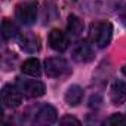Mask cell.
Returning <instances> with one entry per match:
<instances>
[{
  "label": "cell",
  "mask_w": 126,
  "mask_h": 126,
  "mask_svg": "<svg viewBox=\"0 0 126 126\" xmlns=\"http://www.w3.org/2000/svg\"><path fill=\"white\" fill-rule=\"evenodd\" d=\"M105 123H107V125H126V117H125L123 114L116 113V114L110 116V117L105 120Z\"/></svg>",
  "instance_id": "16"
},
{
  "label": "cell",
  "mask_w": 126,
  "mask_h": 126,
  "mask_svg": "<svg viewBox=\"0 0 126 126\" xmlns=\"http://www.w3.org/2000/svg\"><path fill=\"white\" fill-rule=\"evenodd\" d=\"M2 36L5 40H9V39H14L18 36V27L9 21V19H5L3 24H2Z\"/></svg>",
  "instance_id": "15"
},
{
  "label": "cell",
  "mask_w": 126,
  "mask_h": 126,
  "mask_svg": "<svg viewBox=\"0 0 126 126\" xmlns=\"http://www.w3.org/2000/svg\"><path fill=\"white\" fill-rule=\"evenodd\" d=\"M15 18L22 25H33L37 21V2L36 0H25L19 3L15 9Z\"/></svg>",
  "instance_id": "2"
},
{
  "label": "cell",
  "mask_w": 126,
  "mask_h": 126,
  "mask_svg": "<svg viewBox=\"0 0 126 126\" xmlns=\"http://www.w3.org/2000/svg\"><path fill=\"white\" fill-rule=\"evenodd\" d=\"M16 86L21 89V92L25 96H30V98L43 96L45 92H46L45 83L40 82V80H36V79H21V77H18L16 79Z\"/></svg>",
  "instance_id": "4"
},
{
  "label": "cell",
  "mask_w": 126,
  "mask_h": 126,
  "mask_svg": "<svg viewBox=\"0 0 126 126\" xmlns=\"http://www.w3.org/2000/svg\"><path fill=\"white\" fill-rule=\"evenodd\" d=\"M122 73H123V74H125V76H126V65H125V67H123V68H122Z\"/></svg>",
  "instance_id": "19"
},
{
  "label": "cell",
  "mask_w": 126,
  "mask_h": 126,
  "mask_svg": "<svg viewBox=\"0 0 126 126\" xmlns=\"http://www.w3.org/2000/svg\"><path fill=\"white\" fill-rule=\"evenodd\" d=\"M73 59L77 62H89L94 59V50L88 42H79L73 49Z\"/></svg>",
  "instance_id": "10"
},
{
  "label": "cell",
  "mask_w": 126,
  "mask_h": 126,
  "mask_svg": "<svg viewBox=\"0 0 126 126\" xmlns=\"http://www.w3.org/2000/svg\"><path fill=\"white\" fill-rule=\"evenodd\" d=\"M22 92L18 86H12V85H5L2 89V101L5 107L9 108H15L18 105H21L22 102Z\"/></svg>",
  "instance_id": "6"
},
{
  "label": "cell",
  "mask_w": 126,
  "mask_h": 126,
  "mask_svg": "<svg viewBox=\"0 0 126 126\" xmlns=\"http://www.w3.org/2000/svg\"><path fill=\"white\" fill-rule=\"evenodd\" d=\"M47 42H49V46L56 52H65L68 49V37L59 28L50 30V33L47 36Z\"/></svg>",
  "instance_id": "7"
},
{
  "label": "cell",
  "mask_w": 126,
  "mask_h": 126,
  "mask_svg": "<svg viewBox=\"0 0 126 126\" xmlns=\"http://www.w3.org/2000/svg\"><path fill=\"white\" fill-rule=\"evenodd\" d=\"M83 30H85L83 21L79 16H76V15H70L68 22H67V31H68V34L76 39V37H80L82 36Z\"/></svg>",
  "instance_id": "14"
},
{
  "label": "cell",
  "mask_w": 126,
  "mask_h": 126,
  "mask_svg": "<svg viewBox=\"0 0 126 126\" xmlns=\"http://www.w3.org/2000/svg\"><path fill=\"white\" fill-rule=\"evenodd\" d=\"M86 6L94 14H113L126 8V0H88Z\"/></svg>",
  "instance_id": "3"
},
{
  "label": "cell",
  "mask_w": 126,
  "mask_h": 126,
  "mask_svg": "<svg viewBox=\"0 0 126 126\" xmlns=\"http://www.w3.org/2000/svg\"><path fill=\"white\" fill-rule=\"evenodd\" d=\"M45 71L49 77H62L70 74V65L64 58L59 56H53V58H47L45 61Z\"/></svg>",
  "instance_id": "5"
},
{
  "label": "cell",
  "mask_w": 126,
  "mask_h": 126,
  "mask_svg": "<svg viewBox=\"0 0 126 126\" xmlns=\"http://www.w3.org/2000/svg\"><path fill=\"white\" fill-rule=\"evenodd\" d=\"M110 101L114 105L126 102V83L123 80H116L110 88Z\"/></svg>",
  "instance_id": "11"
},
{
  "label": "cell",
  "mask_w": 126,
  "mask_h": 126,
  "mask_svg": "<svg viewBox=\"0 0 126 126\" xmlns=\"http://www.w3.org/2000/svg\"><path fill=\"white\" fill-rule=\"evenodd\" d=\"M113 39V25L108 21H96L89 27V40L99 49L107 47Z\"/></svg>",
  "instance_id": "1"
},
{
  "label": "cell",
  "mask_w": 126,
  "mask_h": 126,
  "mask_svg": "<svg viewBox=\"0 0 126 126\" xmlns=\"http://www.w3.org/2000/svg\"><path fill=\"white\" fill-rule=\"evenodd\" d=\"M19 46L24 52L36 53L40 50V39H39V36H36L33 33H24L19 37Z\"/></svg>",
  "instance_id": "9"
},
{
  "label": "cell",
  "mask_w": 126,
  "mask_h": 126,
  "mask_svg": "<svg viewBox=\"0 0 126 126\" xmlns=\"http://www.w3.org/2000/svg\"><path fill=\"white\" fill-rule=\"evenodd\" d=\"M120 18H122V22H123V24L126 25V12H125V14H123V15H122Z\"/></svg>",
  "instance_id": "18"
},
{
  "label": "cell",
  "mask_w": 126,
  "mask_h": 126,
  "mask_svg": "<svg viewBox=\"0 0 126 126\" xmlns=\"http://www.w3.org/2000/svg\"><path fill=\"white\" fill-rule=\"evenodd\" d=\"M59 123H62V125H65V123H74V125H80V120H77V119H74V117H71V116H64L61 120H59Z\"/></svg>",
  "instance_id": "17"
},
{
  "label": "cell",
  "mask_w": 126,
  "mask_h": 126,
  "mask_svg": "<svg viewBox=\"0 0 126 126\" xmlns=\"http://www.w3.org/2000/svg\"><path fill=\"white\" fill-rule=\"evenodd\" d=\"M56 119H58L56 108L53 105H50V104H45L37 110L34 122L37 125H52V123L56 122Z\"/></svg>",
  "instance_id": "8"
},
{
  "label": "cell",
  "mask_w": 126,
  "mask_h": 126,
  "mask_svg": "<svg viewBox=\"0 0 126 126\" xmlns=\"http://www.w3.org/2000/svg\"><path fill=\"white\" fill-rule=\"evenodd\" d=\"M83 95H85V91H83L82 86H79V85H71V86L67 89L64 98H65V102H67L68 105L76 107V105H79V104L82 102Z\"/></svg>",
  "instance_id": "12"
},
{
  "label": "cell",
  "mask_w": 126,
  "mask_h": 126,
  "mask_svg": "<svg viewBox=\"0 0 126 126\" xmlns=\"http://www.w3.org/2000/svg\"><path fill=\"white\" fill-rule=\"evenodd\" d=\"M22 73L31 77H39L42 74V65H40V61L37 58H28L22 62V67H21Z\"/></svg>",
  "instance_id": "13"
}]
</instances>
